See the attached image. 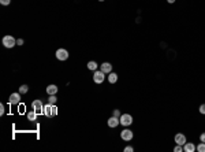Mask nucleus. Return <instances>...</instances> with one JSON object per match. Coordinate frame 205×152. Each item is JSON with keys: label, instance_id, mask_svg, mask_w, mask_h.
I'll use <instances>...</instances> for the list:
<instances>
[{"label": "nucleus", "instance_id": "4468645a", "mask_svg": "<svg viewBox=\"0 0 205 152\" xmlns=\"http://www.w3.org/2000/svg\"><path fill=\"white\" fill-rule=\"evenodd\" d=\"M47 93L48 95H56V93H58V86H56V85H48L47 86Z\"/></svg>", "mask_w": 205, "mask_h": 152}, {"label": "nucleus", "instance_id": "9d476101", "mask_svg": "<svg viewBox=\"0 0 205 152\" xmlns=\"http://www.w3.org/2000/svg\"><path fill=\"white\" fill-rule=\"evenodd\" d=\"M107 125H108V128L114 129V128H116L118 125H120V121H119L118 116H114V115H112L110 119L107 121Z\"/></svg>", "mask_w": 205, "mask_h": 152}, {"label": "nucleus", "instance_id": "412c9836", "mask_svg": "<svg viewBox=\"0 0 205 152\" xmlns=\"http://www.w3.org/2000/svg\"><path fill=\"white\" fill-rule=\"evenodd\" d=\"M198 111H200V114L205 115V104H201V106H200V110H198Z\"/></svg>", "mask_w": 205, "mask_h": 152}, {"label": "nucleus", "instance_id": "6ab92c4d", "mask_svg": "<svg viewBox=\"0 0 205 152\" xmlns=\"http://www.w3.org/2000/svg\"><path fill=\"white\" fill-rule=\"evenodd\" d=\"M196 151H198V152H205V143H200L198 145H196Z\"/></svg>", "mask_w": 205, "mask_h": 152}, {"label": "nucleus", "instance_id": "c85d7f7f", "mask_svg": "<svg viewBox=\"0 0 205 152\" xmlns=\"http://www.w3.org/2000/svg\"><path fill=\"white\" fill-rule=\"evenodd\" d=\"M99 1H104V0H99Z\"/></svg>", "mask_w": 205, "mask_h": 152}, {"label": "nucleus", "instance_id": "bb28decb", "mask_svg": "<svg viewBox=\"0 0 205 152\" xmlns=\"http://www.w3.org/2000/svg\"><path fill=\"white\" fill-rule=\"evenodd\" d=\"M23 43H25L23 39H18V40H16V44L18 45H23Z\"/></svg>", "mask_w": 205, "mask_h": 152}, {"label": "nucleus", "instance_id": "dca6fc26", "mask_svg": "<svg viewBox=\"0 0 205 152\" xmlns=\"http://www.w3.org/2000/svg\"><path fill=\"white\" fill-rule=\"evenodd\" d=\"M37 115H38V114H37L34 110H32L30 112H28V119L30 121V122H34V121L37 119Z\"/></svg>", "mask_w": 205, "mask_h": 152}, {"label": "nucleus", "instance_id": "2eb2a0df", "mask_svg": "<svg viewBox=\"0 0 205 152\" xmlns=\"http://www.w3.org/2000/svg\"><path fill=\"white\" fill-rule=\"evenodd\" d=\"M97 67H99L97 62H95V60L88 62V69H89V70H92V71H96V70H97Z\"/></svg>", "mask_w": 205, "mask_h": 152}, {"label": "nucleus", "instance_id": "4be33fe9", "mask_svg": "<svg viewBox=\"0 0 205 152\" xmlns=\"http://www.w3.org/2000/svg\"><path fill=\"white\" fill-rule=\"evenodd\" d=\"M112 115L120 118V115H122V114H120V110H114V114H112Z\"/></svg>", "mask_w": 205, "mask_h": 152}, {"label": "nucleus", "instance_id": "0eeeda50", "mask_svg": "<svg viewBox=\"0 0 205 152\" xmlns=\"http://www.w3.org/2000/svg\"><path fill=\"white\" fill-rule=\"evenodd\" d=\"M56 59L58 60H62V62H63V60H67L68 59V51L67 49H64V48H59L58 49V51H56Z\"/></svg>", "mask_w": 205, "mask_h": 152}, {"label": "nucleus", "instance_id": "cd10ccee", "mask_svg": "<svg viewBox=\"0 0 205 152\" xmlns=\"http://www.w3.org/2000/svg\"><path fill=\"white\" fill-rule=\"evenodd\" d=\"M167 1H168V3H170V4H172V3H175V0H167Z\"/></svg>", "mask_w": 205, "mask_h": 152}, {"label": "nucleus", "instance_id": "a211bd4d", "mask_svg": "<svg viewBox=\"0 0 205 152\" xmlns=\"http://www.w3.org/2000/svg\"><path fill=\"white\" fill-rule=\"evenodd\" d=\"M56 101H58V99H56L55 95H49V97H48V103L52 104V106H55Z\"/></svg>", "mask_w": 205, "mask_h": 152}, {"label": "nucleus", "instance_id": "a878e982", "mask_svg": "<svg viewBox=\"0 0 205 152\" xmlns=\"http://www.w3.org/2000/svg\"><path fill=\"white\" fill-rule=\"evenodd\" d=\"M200 141H202V143H205V132L200 134Z\"/></svg>", "mask_w": 205, "mask_h": 152}, {"label": "nucleus", "instance_id": "5701e85b", "mask_svg": "<svg viewBox=\"0 0 205 152\" xmlns=\"http://www.w3.org/2000/svg\"><path fill=\"white\" fill-rule=\"evenodd\" d=\"M134 151V148L131 147V145H127V147H125V152H133Z\"/></svg>", "mask_w": 205, "mask_h": 152}, {"label": "nucleus", "instance_id": "aec40b11", "mask_svg": "<svg viewBox=\"0 0 205 152\" xmlns=\"http://www.w3.org/2000/svg\"><path fill=\"white\" fill-rule=\"evenodd\" d=\"M174 152H183V145L177 144L175 147H174Z\"/></svg>", "mask_w": 205, "mask_h": 152}, {"label": "nucleus", "instance_id": "f8f14e48", "mask_svg": "<svg viewBox=\"0 0 205 152\" xmlns=\"http://www.w3.org/2000/svg\"><path fill=\"white\" fill-rule=\"evenodd\" d=\"M196 151V145L194 143H186L183 145V152H194Z\"/></svg>", "mask_w": 205, "mask_h": 152}, {"label": "nucleus", "instance_id": "9b49d317", "mask_svg": "<svg viewBox=\"0 0 205 152\" xmlns=\"http://www.w3.org/2000/svg\"><path fill=\"white\" fill-rule=\"evenodd\" d=\"M100 70H101L104 74H110V73L112 71V64L108 63V62H104V63L100 66Z\"/></svg>", "mask_w": 205, "mask_h": 152}, {"label": "nucleus", "instance_id": "ddd939ff", "mask_svg": "<svg viewBox=\"0 0 205 152\" xmlns=\"http://www.w3.org/2000/svg\"><path fill=\"white\" fill-rule=\"evenodd\" d=\"M107 80H108L110 84H115V82H118V74L111 71L110 74H108V77H107Z\"/></svg>", "mask_w": 205, "mask_h": 152}, {"label": "nucleus", "instance_id": "f03ea898", "mask_svg": "<svg viewBox=\"0 0 205 152\" xmlns=\"http://www.w3.org/2000/svg\"><path fill=\"white\" fill-rule=\"evenodd\" d=\"M119 121H120V125H122V126L129 128V126L133 123V116H131L130 114H122L120 118H119Z\"/></svg>", "mask_w": 205, "mask_h": 152}, {"label": "nucleus", "instance_id": "7ed1b4c3", "mask_svg": "<svg viewBox=\"0 0 205 152\" xmlns=\"http://www.w3.org/2000/svg\"><path fill=\"white\" fill-rule=\"evenodd\" d=\"M1 43H3V45L6 47V48H12V47H15L16 45V40L12 36H4L3 40H1Z\"/></svg>", "mask_w": 205, "mask_h": 152}, {"label": "nucleus", "instance_id": "393cba45", "mask_svg": "<svg viewBox=\"0 0 205 152\" xmlns=\"http://www.w3.org/2000/svg\"><path fill=\"white\" fill-rule=\"evenodd\" d=\"M6 112V108H4V104H0V115H4Z\"/></svg>", "mask_w": 205, "mask_h": 152}, {"label": "nucleus", "instance_id": "f3484780", "mask_svg": "<svg viewBox=\"0 0 205 152\" xmlns=\"http://www.w3.org/2000/svg\"><path fill=\"white\" fill-rule=\"evenodd\" d=\"M28 91H29V86H28L26 84L21 85V88H19V93H21V95H25V93H28Z\"/></svg>", "mask_w": 205, "mask_h": 152}, {"label": "nucleus", "instance_id": "20e7f679", "mask_svg": "<svg viewBox=\"0 0 205 152\" xmlns=\"http://www.w3.org/2000/svg\"><path fill=\"white\" fill-rule=\"evenodd\" d=\"M32 110H34L37 114H44V104H43V101L41 100H33V103H32Z\"/></svg>", "mask_w": 205, "mask_h": 152}, {"label": "nucleus", "instance_id": "b1692460", "mask_svg": "<svg viewBox=\"0 0 205 152\" xmlns=\"http://www.w3.org/2000/svg\"><path fill=\"white\" fill-rule=\"evenodd\" d=\"M0 3H1V6H8L11 3V0H0Z\"/></svg>", "mask_w": 205, "mask_h": 152}, {"label": "nucleus", "instance_id": "423d86ee", "mask_svg": "<svg viewBox=\"0 0 205 152\" xmlns=\"http://www.w3.org/2000/svg\"><path fill=\"white\" fill-rule=\"evenodd\" d=\"M105 76L107 74H104L101 70H96L95 74H93V81H95L96 84H103L105 81Z\"/></svg>", "mask_w": 205, "mask_h": 152}, {"label": "nucleus", "instance_id": "39448f33", "mask_svg": "<svg viewBox=\"0 0 205 152\" xmlns=\"http://www.w3.org/2000/svg\"><path fill=\"white\" fill-rule=\"evenodd\" d=\"M133 137H134V133L131 132L130 129H123L122 132H120V138L123 141H131L133 140Z\"/></svg>", "mask_w": 205, "mask_h": 152}, {"label": "nucleus", "instance_id": "f257e3e1", "mask_svg": "<svg viewBox=\"0 0 205 152\" xmlns=\"http://www.w3.org/2000/svg\"><path fill=\"white\" fill-rule=\"evenodd\" d=\"M56 114H58V108H56L55 106H52V104H49V103L44 106V115L55 116Z\"/></svg>", "mask_w": 205, "mask_h": 152}, {"label": "nucleus", "instance_id": "6e6552de", "mask_svg": "<svg viewBox=\"0 0 205 152\" xmlns=\"http://www.w3.org/2000/svg\"><path fill=\"white\" fill-rule=\"evenodd\" d=\"M174 141H175V144H179V145H185L186 143H187L186 136L183 134V133H177L175 137H174Z\"/></svg>", "mask_w": 205, "mask_h": 152}, {"label": "nucleus", "instance_id": "1a4fd4ad", "mask_svg": "<svg viewBox=\"0 0 205 152\" xmlns=\"http://www.w3.org/2000/svg\"><path fill=\"white\" fill-rule=\"evenodd\" d=\"M8 103L10 104H19L21 103V93L19 92H14L10 95V99H8Z\"/></svg>", "mask_w": 205, "mask_h": 152}]
</instances>
